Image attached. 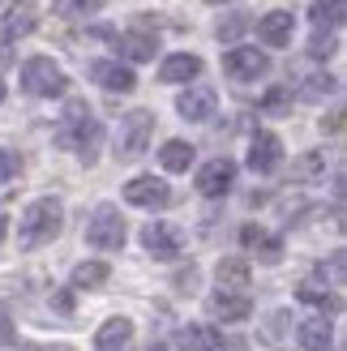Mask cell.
<instances>
[{
  "label": "cell",
  "mask_w": 347,
  "mask_h": 351,
  "mask_svg": "<svg viewBox=\"0 0 347 351\" xmlns=\"http://www.w3.org/2000/svg\"><path fill=\"white\" fill-rule=\"evenodd\" d=\"M56 142L64 150H77L86 163H95L99 159V146H103V125L86 112V103H69V112H64L60 129H56Z\"/></svg>",
  "instance_id": "cell-1"
},
{
  "label": "cell",
  "mask_w": 347,
  "mask_h": 351,
  "mask_svg": "<svg viewBox=\"0 0 347 351\" xmlns=\"http://www.w3.org/2000/svg\"><path fill=\"white\" fill-rule=\"evenodd\" d=\"M60 227H64V206L56 197H39L26 215L22 223H17V244L22 249H39V244H51L60 236Z\"/></svg>",
  "instance_id": "cell-2"
},
{
  "label": "cell",
  "mask_w": 347,
  "mask_h": 351,
  "mask_svg": "<svg viewBox=\"0 0 347 351\" xmlns=\"http://www.w3.org/2000/svg\"><path fill=\"white\" fill-rule=\"evenodd\" d=\"M22 86H26V95H39V99H56L69 90V77H64V69L56 60H47V56H30L22 64Z\"/></svg>",
  "instance_id": "cell-3"
},
{
  "label": "cell",
  "mask_w": 347,
  "mask_h": 351,
  "mask_svg": "<svg viewBox=\"0 0 347 351\" xmlns=\"http://www.w3.org/2000/svg\"><path fill=\"white\" fill-rule=\"evenodd\" d=\"M125 219H120V210L116 206H99L95 215H91V223H86V240L95 244V249H103V253H112V249H125Z\"/></svg>",
  "instance_id": "cell-4"
},
{
  "label": "cell",
  "mask_w": 347,
  "mask_h": 351,
  "mask_svg": "<svg viewBox=\"0 0 347 351\" xmlns=\"http://www.w3.org/2000/svg\"><path fill=\"white\" fill-rule=\"evenodd\" d=\"M154 133V116L150 112H129L125 120H120V137H116V154L120 159H137V154L146 150Z\"/></svg>",
  "instance_id": "cell-5"
},
{
  "label": "cell",
  "mask_w": 347,
  "mask_h": 351,
  "mask_svg": "<svg viewBox=\"0 0 347 351\" xmlns=\"http://www.w3.org/2000/svg\"><path fill=\"white\" fill-rule=\"evenodd\" d=\"M142 244H146V253L154 261H171L184 249V232L171 227V223H150V227H142Z\"/></svg>",
  "instance_id": "cell-6"
},
{
  "label": "cell",
  "mask_w": 347,
  "mask_h": 351,
  "mask_svg": "<svg viewBox=\"0 0 347 351\" xmlns=\"http://www.w3.org/2000/svg\"><path fill=\"white\" fill-rule=\"evenodd\" d=\"M125 202L142 206V210H163V206H171V189L159 180V176H133L125 184Z\"/></svg>",
  "instance_id": "cell-7"
},
{
  "label": "cell",
  "mask_w": 347,
  "mask_h": 351,
  "mask_svg": "<svg viewBox=\"0 0 347 351\" xmlns=\"http://www.w3.org/2000/svg\"><path fill=\"white\" fill-rule=\"evenodd\" d=\"M266 69H270V60H266V51H257V47H232L228 56H223V73L232 82H257Z\"/></svg>",
  "instance_id": "cell-8"
},
{
  "label": "cell",
  "mask_w": 347,
  "mask_h": 351,
  "mask_svg": "<svg viewBox=\"0 0 347 351\" xmlns=\"http://www.w3.org/2000/svg\"><path fill=\"white\" fill-rule=\"evenodd\" d=\"M232 184H236V163L232 159H211L198 171V193L202 197H223Z\"/></svg>",
  "instance_id": "cell-9"
},
{
  "label": "cell",
  "mask_w": 347,
  "mask_h": 351,
  "mask_svg": "<svg viewBox=\"0 0 347 351\" xmlns=\"http://www.w3.org/2000/svg\"><path fill=\"white\" fill-rule=\"evenodd\" d=\"M91 77L103 86V90H120V95H129L133 86H137L133 69L120 64V60H95V64H91Z\"/></svg>",
  "instance_id": "cell-10"
},
{
  "label": "cell",
  "mask_w": 347,
  "mask_h": 351,
  "mask_svg": "<svg viewBox=\"0 0 347 351\" xmlns=\"http://www.w3.org/2000/svg\"><path fill=\"white\" fill-rule=\"evenodd\" d=\"M291 26H296V17L283 13V9H270L262 22H257V39L266 47H287L291 43Z\"/></svg>",
  "instance_id": "cell-11"
},
{
  "label": "cell",
  "mask_w": 347,
  "mask_h": 351,
  "mask_svg": "<svg viewBox=\"0 0 347 351\" xmlns=\"http://www.w3.org/2000/svg\"><path fill=\"white\" fill-rule=\"evenodd\" d=\"M279 163H283V142L274 133H257L253 146H249V167L266 176V171H274Z\"/></svg>",
  "instance_id": "cell-12"
},
{
  "label": "cell",
  "mask_w": 347,
  "mask_h": 351,
  "mask_svg": "<svg viewBox=\"0 0 347 351\" xmlns=\"http://www.w3.org/2000/svg\"><path fill=\"white\" fill-rule=\"evenodd\" d=\"M95 347L99 351H129L133 347V322L129 317H108L95 335Z\"/></svg>",
  "instance_id": "cell-13"
},
{
  "label": "cell",
  "mask_w": 347,
  "mask_h": 351,
  "mask_svg": "<svg viewBox=\"0 0 347 351\" xmlns=\"http://www.w3.org/2000/svg\"><path fill=\"white\" fill-rule=\"evenodd\" d=\"M215 108H219V99H215V90H206V86H193V90H184L176 99V112L184 120H211Z\"/></svg>",
  "instance_id": "cell-14"
},
{
  "label": "cell",
  "mask_w": 347,
  "mask_h": 351,
  "mask_svg": "<svg viewBox=\"0 0 347 351\" xmlns=\"http://www.w3.org/2000/svg\"><path fill=\"white\" fill-rule=\"evenodd\" d=\"M249 313H253L249 295H236V291H215L211 295V317L215 322H245Z\"/></svg>",
  "instance_id": "cell-15"
},
{
  "label": "cell",
  "mask_w": 347,
  "mask_h": 351,
  "mask_svg": "<svg viewBox=\"0 0 347 351\" xmlns=\"http://www.w3.org/2000/svg\"><path fill=\"white\" fill-rule=\"evenodd\" d=\"M215 283H219V291L249 295V261H240V257L219 261V270H215Z\"/></svg>",
  "instance_id": "cell-16"
},
{
  "label": "cell",
  "mask_w": 347,
  "mask_h": 351,
  "mask_svg": "<svg viewBox=\"0 0 347 351\" xmlns=\"http://www.w3.org/2000/svg\"><path fill=\"white\" fill-rule=\"evenodd\" d=\"M240 244H245V249H257L262 261H279L283 257V244L274 240V236H266V227H257V223L240 227Z\"/></svg>",
  "instance_id": "cell-17"
},
{
  "label": "cell",
  "mask_w": 347,
  "mask_h": 351,
  "mask_svg": "<svg viewBox=\"0 0 347 351\" xmlns=\"http://www.w3.org/2000/svg\"><path fill=\"white\" fill-rule=\"evenodd\" d=\"M202 73V60L193 51H176V56H167L163 69H159V82H193Z\"/></svg>",
  "instance_id": "cell-18"
},
{
  "label": "cell",
  "mask_w": 347,
  "mask_h": 351,
  "mask_svg": "<svg viewBox=\"0 0 347 351\" xmlns=\"http://www.w3.org/2000/svg\"><path fill=\"white\" fill-rule=\"evenodd\" d=\"M223 335L211 326H180V335H176V347L180 351H219Z\"/></svg>",
  "instance_id": "cell-19"
},
{
  "label": "cell",
  "mask_w": 347,
  "mask_h": 351,
  "mask_svg": "<svg viewBox=\"0 0 347 351\" xmlns=\"http://www.w3.org/2000/svg\"><path fill=\"white\" fill-rule=\"evenodd\" d=\"M331 343H335V326L326 322V317L300 322V347L304 351H331Z\"/></svg>",
  "instance_id": "cell-20"
},
{
  "label": "cell",
  "mask_w": 347,
  "mask_h": 351,
  "mask_svg": "<svg viewBox=\"0 0 347 351\" xmlns=\"http://www.w3.org/2000/svg\"><path fill=\"white\" fill-rule=\"evenodd\" d=\"M120 51H125L129 60H154V51H159V34L129 30V34H120Z\"/></svg>",
  "instance_id": "cell-21"
},
{
  "label": "cell",
  "mask_w": 347,
  "mask_h": 351,
  "mask_svg": "<svg viewBox=\"0 0 347 351\" xmlns=\"http://www.w3.org/2000/svg\"><path fill=\"white\" fill-rule=\"evenodd\" d=\"M322 171H326V154L309 150V154H300V159L291 163V184H309V180H318Z\"/></svg>",
  "instance_id": "cell-22"
},
{
  "label": "cell",
  "mask_w": 347,
  "mask_h": 351,
  "mask_svg": "<svg viewBox=\"0 0 347 351\" xmlns=\"http://www.w3.org/2000/svg\"><path fill=\"white\" fill-rule=\"evenodd\" d=\"M34 30V9L22 5V9H13L5 22H0V39H22V34Z\"/></svg>",
  "instance_id": "cell-23"
},
{
  "label": "cell",
  "mask_w": 347,
  "mask_h": 351,
  "mask_svg": "<svg viewBox=\"0 0 347 351\" xmlns=\"http://www.w3.org/2000/svg\"><path fill=\"white\" fill-rule=\"evenodd\" d=\"M159 163L167 171H189V163H193V146H189V142H167L159 150Z\"/></svg>",
  "instance_id": "cell-24"
},
{
  "label": "cell",
  "mask_w": 347,
  "mask_h": 351,
  "mask_svg": "<svg viewBox=\"0 0 347 351\" xmlns=\"http://www.w3.org/2000/svg\"><path fill=\"white\" fill-rule=\"evenodd\" d=\"M103 283H108V266H103V261H82L73 270V287H82V291L103 287Z\"/></svg>",
  "instance_id": "cell-25"
},
{
  "label": "cell",
  "mask_w": 347,
  "mask_h": 351,
  "mask_svg": "<svg viewBox=\"0 0 347 351\" xmlns=\"http://www.w3.org/2000/svg\"><path fill=\"white\" fill-rule=\"evenodd\" d=\"M339 22H343V0H318V5H313V26H318V34L326 26H339Z\"/></svg>",
  "instance_id": "cell-26"
},
{
  "label": "cell",
  "mask_w": 347,
  "mask_h": 351,
  "mask_svg": "<svg viewBox=\"0 0 347 351\" xmlns=\"http://www.w3.org/2000/svg\"><path fill=\"white\" fill-rule=\"evenodd\" d=\"M257 108H262L266 116H279V112H287V108H291V90H287V86H270Z\"/></svg>",
  "instance_id": "cell-27"
},
{
  "label": "cell",
  "mask_w": 347,
  "mask_h": 351,
  "mask_svg": "<svg viewBox=\"0 0 347 351\" xmlns=\"http://www.w3.org/2000/svg\"><path fill=\"white\" fill-rule=\"evenodd\" d=\"M296 295H300L304 304H326V308H339V304H343L339 295H335V291H326L322 283H300V291H296Z\"/></svg>",
  "instance_id": "cell-28"
},
{
  "label": "cell",
  "mask_w": 347,
  "mask_h": 351,
  "mask_svg": "<svg viewBox=\"0 0 347 351\" xmlns=\"http://www.w3.org/2000/svg\"><path fill=\"white\" fill-rule=\"evenodd\" d=\"M108 0H56V13L60 17H86V13H95V9H103Z\"/></svg>",
  "instance_id": "cell-29"
},
{
  "label": "cell",
  "mask_w": 347,
  "mask_h": 351,
  "mask_svg": "<svg viewBox=\"0 0 347 351\" xmlns=\"http://www.w3.org/2000/svg\"><path fill=\"white\" fill-rule=\"evenodd\" d=\"M335 90H339V82H335L331 73H318V77H309V82L300 86L304 99H322V95H335Z\"/></svg>",
  "instance_id": "cell-30"
},
{
  "label": "cell",
  "mask_w": 347,
  "mask_h": 351,
  "mask_svg": "<svg viewBox=\"0 0 347 351\" xmlns=\"http://www.w3.org/2000/svg\"><path fill=\"white\" fill-rule=\"evenodd\" d=\"M245 26H249V17H240V13H236V17H228V22L219 26V39H236V34L245 30Z\"/></svg>",
  "instance_id": "cell-31"
},
{
  "label": "cell",
  "mask_w": 347,
  "mask_h": 351,
  "mask_svg": "<svg viewBox=\"0 0 347 351\" xmlns=\"http://www.w3.org/2000/svg\"><path fill=\"white\" fill-rule=\"evenodd\" d=\"M17 171H22V159H17V154H0V180H9Z\"/></svg>",
  "instance_id": "cell-32"
},
{
  "label": "cell",
  "mask_w": 347,
  "mask_h": 351,
  "mask_svg": "<svg viewBox=\"0 0 347 351\" xmlns=\"http://www.w3.org/2000/svg\"><path fill=\"white\" fill-rule=\"evenodd\" d=\"M322 129L326 133H343V112H331V116L322 120Z\"/></svg>",
  "instance_id": "cell-33"
},
{
  "label": "cell",
  "mask_w": 347,
  "mask_h": 351,
  "mask_svg": "<svg viewBox=\"0 0 347 351\" xmlns=\"http://www.w3.org/2000/svg\"><path fill=\"white\" fill-rule=\"evenodd\" d=\"M9 343H13V322L0 313V347H9Z\"/></svg>",
  "instance_id": "cell-34"
},
{
  "label": "cell",
  "mask_w": 347,
  "mask_h": 351,
  "mask_svg": "<svg viewBox=\"0 0 347 351\" xmlns=\"http://www.w3.org/2000/svg\"><path fill=\"white\" fill-rule=\"evenodd\" d=\"M5 232H9V219L0 215V244H5Z\"/></svg>",
  "instance_id": "cell-35"
},
{
  "label": "cell",
  "mask_w": 347,
  "mask_h": 351,
  "mask_svg": "<svg viewBox=\"0 0 347 351\" xmlns=\"http://www.w3.org/2000/svg\"><path fill=\"white\" fill-rule=\"evenodd\" d=\"M206 5H228V0H206Z\"/></svg>",
  "instance_id": "cell-36"
},
{
  "label": "cell",
  "mask_w": 347,
  "mask_h": 351,
  "mask_svg": "<svg viewBox=\"0 0 347 351\" xmlns=\"http://www.w3.org/2000/svg\"><path fill=\"white\" fill-rule=\"evenodd\" d=\"M0 103H5V82H0Z\"/></svg>",
  "instance_id": "cell-37"
},
{
  "label": "cell",
  "mask_w": 347,
  "mask_h": 351,
  "mask_svg": "<svg viewBox=\"0 0 347 351\" xmlns=\"http://www.w3.org/2000/svg\"><path fill=\"white\" fill-rule=\"evenodd\" d=\"M43 351H47V347H43ZM56 351H60V347H56Z\"/></svg>",
  "instance_id": "cell-38"
}]
</instances>
